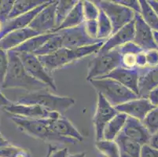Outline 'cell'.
Segmentation results:
<instances>
[{
    "label": "cell",
    "mask_w": 158,
    "mask_h": 157,
    "mask_svg": "<svg viewBox=\"0 0 158 157\" xmlns=\"http://www.w3.org/2000/svg\"><path fill=\"white\" fill-rule=\"evenodd\" d=\"M7 53L9 57V65L2 86V89H23L28 91V93H31L48 88L45 84L37 81L29 76L24 68L18 53L13 50Z\"/></svg>",
    "instance_id": "cell-1"
},
{
    "label": "cell",
    "mask_w": 158,
    "mask_h": 157,
    "mask_svg": "<svg viewBox=\"0 0 158 157\" xmlns=\"http://www.w3.org/2000/svg\"><path fill=\"white\" fill-rule=\"evenodd\" d=\"M106 40L87 47L80 48H65L62 47L53 54L44 56H37L43 65L49 73L56 69L72 64L77 60L87 57L92 54H97Z\"/></svg>",
    "instance_id": "cell-2"
},
{
    "label": "cell",
    "mask_w": 158,
    "mask_h": 157,
    "mask_svg": "<svg viewBox=\"0 0 158 157\" xmlns=\"http://www.w3.org/2000/svg\"><path fill=\"white\" fill-rule=\"evenodd\" d=\"M16 103L24 105H38L51 112H58L64 115L76 103L74 98L62 97L49 91V88L31 92L21 96Z\"/></svg>",
    "instance_id": "cell-3"
},
{
    "label": "cell",
    "mask_w": 158,
    "mask_h": 157,
    "mask_svg": "<svg viewBox=\"0 0 158 157\" xmlns=\"http://www.w3.org/2000/svg\"><path fill=\"white\" fill-rule=\"evenodd\" d=\"M12 121L18 128L31 136L45 142L75 144L77 141L55 134L49 128V119H34L12 116Z\"/></svg>",
    "instance_id": "cell-4"
},
{
    "label": "cell",
    "mask_w": 158,
    "mask_h": 157,
    "mask_svg": "<svg viewBox=\"0 0 158 157\" xmlns=\"http://www.w3.org/2000/svg\"><path fill=\"white\" fill-rule=\"evenodd\" d=\"M90 83L113 107L139 97L134 92L112 79H96Z\"/></svg>",
    "instance_id": "cell-5"
},
{
    "label": "cell",
    "mask_w": 158,
    "mask_h": 157,
    "mask_svg": "<svg viewBox=\"0 0 158 157\" xmlns=\"http://www.w3.org/2000/svg\"><path fill=\"white\" fill-rule=\"evenodd\" d=\"M121 55L118 49L106 52H98L97 55L88 63L87 80L100 79L110 74L120 66Z\"/></svg>",
    "instance_id": "cell-6"
},
{
    "label": "cell",
    "mask_w": 158,
    "mask_h": 157,
    "mask_svg": "<svg viewBox=\"0 0 158 157\" xmlns=\"http://www.w3.org/2000/svg\"><path fill=\"white\" fill-rule=\"evenodd\" d=\"M94 2L109 17L113 27L112 35L121 29L123 26L134 21L135 13L115 1L101 0L94 1Z\"/></svg>",
    "instance_id": "cell-7"
},
{
    "label": "cell",
    "mask_w": 158,
    "mask_h": 157,
    "mask_svg": "<svg viewBox=\"0 0 158 157\" xmlns=\"http://www.w3.org/2000/svg\"><path fill=\"white\" fill-rule=\"evenodd\" d=\"M18 54L24 68L29 76H31L37 81L45 84L48 88L54 90H57L55 82L51 76V73H49L46 70L36 55L33 54H24V53H18Z\"/></svg>",
    "instance_id": "cell-8"
},
{
    "label": "cell",
    "mask_w": 158,
    "mask_h": 157,
    "mask_svg": "<svg viewBox=\"0 0 158 157\" xmlns=\"http://www.w3.org/2000/svg\"><path fill=\"white\" fill-rule=\"evenodd\" d=\"M2 109L11 116H21L28 119H54L61 116L58 112H51L38 105H24L16 102H12Z\"/></svg>",
    "instance_id": "cell-9"
},
{
    "label": "cell",
    "mask_w": 158,
    "mask_h": 157,
    "mask_svg": "<svg viewBox=\"0 0 158 157\" xmlns=\"http://www.w3.org/2000/svg\"><path fill=\"white\" fill-rule=\"evenodd\" d=\"M56 32L61 35L62 47L65 48H80L104 41L90 38L86 32L84 23L75 28L61 30Z\"/></svg>",
    "instance_id": "cell-10"
},
{
    "label": "cell",
    "mask_w": 158,
    "mask_h": 157,
    "mask_svg": "<svg viewBox=\"0 0 158 157\" xmlns=\"http://www.w3.org/2000/svg\"><path fill=\"white\" fill-rule=\"evenodd\" d=\"M117 113L118 112L116 110V109L105 99L101 93H98L97 107L93 119V123L95 129L96 141H100L102 139V134L105 126L108 122L113 119Z\"/></svg>",
    "instance_id": "cell-11"
},
{
    "label": "cell",
    "mask_w": 158,
    "mask_h": 157,
    "mask_svg": "<svg viewBox=\"0 0 158 157\" xmlns=\"http://www.w3.org/2000/svg\"><path fill=\"white\" fill-rule=\"evenodd\" d=\"M57 1H53L44 8L28 25L30 28L38 34L53 33L56 28L55 10Z\"/></svg>",
    "instance_id": "cell-12"
},
{
    "label": "cell",
    "mask_w": 158,
    "mask_h": 157,
    "mask_svg": "<svg viewBox=\"0 0 158 157\" xmlns=\"http://www.w3.org/2000/svg\"><path fill=\"white\" fill-rule=\"evenodd\" d=\"M114 108L118 112H121L127 116L143 121L149 111L154 109L155 106L152 105L148 98L138 97Z\"/></svg>",
    "instance_id": "cell-13"
},
{
    "label": "cell",
    "mask_w": 158,
    "mask_h": 157,
    "mask_svg": "<svg viewBox=\"0 0 158 157\" xmlns=\"http://www.w3.org/2000/svg\"><path fill=\"white\" fill-rule=\"evenodd\" d=\"M132 42L143 50H158L153 39V30L139 14H135V36Z\"/></svg>",
    "instance_id": "cell-14"
},
{
    "label": "cell",
    "mask_w": 158,
    "mask_h": 157,
    "mask_svg": "<svg viewBox=\"0 0 158 157\" xmlns=\"http://www.w3.org/2000/svg\"><path fill=\"white\" fill-rule=\"evenodd\" d=\"M102 78L116 80L139 96V70L138 68H125L120 66Z\"/></svg>",
    "instance_id": "cell-15"
},
{
    "label": "cell",
    "mask_w": 158,
    "mask_h": 157,
    "mask_svg": "<svg viewBox=\"0 0 158 157\" xmlns=\"http://www.w3.org/2000/svg\"><path fill=\"white\" fill-rule=\"evenodd\" d=\"M53 2V0H49L47 1L45 3H44L43 5L40 6L37 8L34 9L30 12L26 13V14H22V15H20L18 17H16L12 19H9L5 24L2 25V31L0 32V39L2 38H3L5 35H6L7 34H9L10 32L13 31H15V30L18 29H22V28H27L28 27V25L30 24V23L32 21V20L35 18V16L42 10L43 9L45 8L47 6H48L49 4H51Z\"/></svg>",
    "instance_id": "cell-16"
},
{
    "label": "cell",
    "mask_w": 158,
    "mask_h": 157,
    "mask_svg": "<svg viewBox=\"0 0 158 157\" xmlns=\"http://www.w3.org/2000/svg\"><path fill=\"white\" fill-rule=\"evenodd\" d=\"M135 36V19L123 26L121 29L110 35L98 52H106L118 48L126 43L133 41Z\"/></svg>",
    "instance_id": "cell-17"
},
{
    "label": "cell",
    "mask_w": 158,
    "mask_h": 157,
    "mask_svg": "<svg viewBox=\"0 0 158 157\" xmlns=\"http://www.w3.org/2000/svg\"><path fill=\"white\" fill-rule=\"evenodd\" d=\"M49 128L51 131L60 137L70 138L77 142H82L84 137L73 123L62 115L54 119H49Z\"/></svg>",
    "instance_id": "cell-18"
},
{
    "label": "cell",
    "mask_w": 158,
    "mask_h": 157,
    "mask_svg": "<svg viewBox=\"0 0 158 157\" xmlns=\"http://www.w3.org/2000/svg\"><path fill=\"white\" fill-rule=\"evenodd\" d=\"M38 33L29 27L13 31L0 39V48L8 52L21 46L29 39L38 35Z\"/></svg>",
    "instance_id": "cell-19"
},
{
    "label": "cell",
    "mask_w": 158,
    "mask_h": 157,
    "mask_svg": "<svg viewBox=\"0 0 158 157\" xmlns=\"http://www.w3.org/2000/svg\"><path fill=\"white\" fill-rule=\"evenodd\" d=\"M122 133L140 145L149 143V138L151 136L142 121L130 116H127Z\"/></svg>",
    "instance_id": "cell-20"
},
{
    "label": "cell",
    "mask_w": 158,
    "mask_h": 157,
    "mask_svg": "<svg viewBox=\"0 0 158 157\" xmlns=\"http://www.w3.org/2000/svg\"><path fill=\"white\" fill-rule=\"evenodd\" d=\"M156 86H158V65L150 68L139 70V97L146 98L149 92Z\"/></svg>",
    "instance_id": "cell-21"
},
{
    "label": "cell",
    "mask_w": 158,
    "mask_h": 157,
    "mask_svg": "<svg viewBox=\"0 0 158 157\" xmlns=\"http://www.w3.org/2000/svg\"><path fill=\"white\" fill-rule=\"evenodd\" d=\"M127 116L121 112H118L113 119H110L106 125L103 130L102 139L106 141H115L123 130L125 125Z\"/></svg>",
    "instance_id": "cell-22"
},
{
    "label": "cell",
    "mask_w": 158,
    "mask_h": 157,
    "mask_svg": "<svg viewBox=\"0 0 158 157\" xmlns=\"http://www.w3.org/2000/svg\"><path fill=\"white\" fill-rule=\"evenodd\" d=\"M117 49L121 55L120 66L125 68H136L137 54L143 50L135 45L133 42L126 43Z\"/></svg>",
    "instance_id": "cell-23"
},
{
    "label": "cell",
    "mask_w": 158,
    "mask_h": 157,
    "mask_svg": "<svg viewBox=\"0 0 158 157\" xmlns=\"http://www.w3.org/2000/svg\"><path fill=\"white\" fill-rule=\"evenodd\" d=\"M84 22V13H83V1H78L75 6L72 9L69 14L64 18L60 26L54 30V33L61 30L73 28L80 25Z\"/></svg>",
    "instance_id": "cell-24"
},
{
    "label": "cell",
    "mask_w": 158,
    "mask_h": 157,
    "mask_svg": "<svg viewBox=\"0 0 158 157\" xmlns=\"http://www.w3.org/2000/svg\"><path fill=\"white\" fill-rule=\"evenodd\" d=\"M54 33L38 35L32 38L29 39L26 42L18 47L13 50L16 53H24V54H35L37 50H40L43 46L52 37Z\"/></svg>",
    "instance_id": "cell-25"
},
{
    "label": "cell",
    "mask_w": 158,
    "mask_h": 157,
    "mask_svg": "<svg viewBox=\"0 0 158 157\" xmlns=\"http://www.w3.org/2000/svg\"><path fill=\"white\" fill-rule=\"evenodd\" d=\"M115 142L117 143L122 153L127 154L131 157H139L142 145L123 134L122 132L116 137Z\"/></svg>",
    "instance_id": "cell-26"
},
{
    "label": "cell",
    "mask_w": 158,
    "mask_h": 157,
    "mask_svg": "<svg viewBox=\"0 0 158 157\" xmlns=\"http://www.w3.org/2000/svg\"><path fill=\"white\" fill-rule=\"evenodd\" d=\"M47 1L44 0H17L14 1L12 10L10 14L9 19L30 12L34 9L43 5Z\"/></svg>",
    "instance_id": "cell-27"
},
{
    "label": "cell",
    "mask_w": 158,
    "mask_h": 157,
    "mask_svg": "<svg viewBox=\"0 0 158 157\" xmlns=\"http://www.w3.org/2000/svg\"><path fill=\"white\" fill-rule=\"evenodd\" d=\"M139 3L141 6V17L153 31H158V17L148 3L147 0H139Z\"/></svg>",
    "instance_id": "cell-28"
},
{
    "label": "cell",
    "mask_w": 158,
    "mask_h": 157,
    "mask_svg": "<svg viewBox=\"0 0 158 157\" xmlns=\"http://www.w3.org/2000/svg\"><path fill=\"white\" fill-rule=\"evenodd\" d=\"M77 2L78 1H77V0H61V1H57L55 10L56 28L59 27L60 24L62 23L64 18L69 14L70 11L72 10V9L75 6Z\"/></svg>",
    "instance_id": "cell-29"
},
{
    "label": "cell",
    "mask_w": 158,
    "mask_h": 157,
    "mask_svg": "<svg viewBox=\"0 0 158 157\" xmlns=\"http://www.w3.org/2000/svg\"><path fill=\"white\" fill-rule=\"evenodd\" d=\"M95 146L99 152L106 157H120L121 152L115 141H96Z\"/></svg>",
    "instance_id": "cell-30"
},
{
    "label": "cell",
    "mask_w": 158,
    "mask_h": 157,
    "mask_svg": "<svg viewBox=\"0 0 158 157\" xmlns=\"http://www.w3.org/2000/svg\"><path fill=\"white\" fill-rule=\"evenodd\" d=\"M61 48H62V41H61V35L57 32H54L52 37L34 54L36 56L48 55V54H53L54 52L57 51Z\"/></svg>",
    "instance_id": "cell-31"
},
{
    "label": "cell",
    "mask_w": 158,
    "mask_h": 157,
    "mask_svg": "<svg viewBox=\"0 0 158 157\" xmlns=\"http://www.w3.org/2000/svg\"><path fill=\"white\" fill-rule=\"evenodd\" d=\"M97 21L98 27V39L102 40H106L112 35L113 27H112V24L109 17L100 9H99V14Z\"/></svg>",
    "instance_id": "cell-32"
},
{
    "label": "cell",
    "mask_w": 158,
    "mask_h": 157,
    "mask_svg": "<svg viewBox=\"0 0 158 157\" xmlns=\"http://www.w3.org/2000/svg\"><path fill=\"white\" fill-rule=\"evenodd\" d=\"M142 123L146 128L149 134L153 135L158 132V106L149 111Z\"/></svg>",
    "instance_id": "cell-33"
},
{
    "label": "cell",
    "mask_w": 158,
    "mask_h": 157,
    "mask_svg": "<svg viewBox=\"0 0 158 157\" xmlns=\"http://www.w3.org/2000/svg\"><path fill=\"white\" fill-rule=\"evenodd\" d=\"M0 157H29V154L20 147L10 144L0 149Z\"/></svg>",
    "instance_id": "cell-34"
},
{
    "label": "cell",
    "mask_w": 158,
    "mask_h": 157,
    "mask_svg": "<svg viewBox=\"0 0 158 157\" xmlns=\"http://www.w3.org/2000/svg\"><path fill=\"white\" fill-rule=\"evenodd\" d=\"M83 13L84 21L97 20L99 14V8L92 1H83Z\"/></svg>",
    "instance_id": "cell-35"
},
{
    "label": "cell",
    "mask_w": 158,
    "mask_h": 157,
    "mask_svg": "<svg viewBox=\"0 0 158 157\" xmlns=\"http://www.w3.org/2000/svg\"><path fill=\"white\" fill-rule=\"evenodd\" d=\"M9 65L8 53L0 48V87H2Z\"/></svg>",
    "instance_id": "cell-36"
},
{
    "label": "cell",
    "mask_w": 158,
    "mask_h": 157,
    "mask_svg": "<svg viewBox=\"0 0 158 157\" xmlns=\"http://www.w3.org/2000/svg\"><path fill=\"white\" fill-rule=\"evenodd\" d=\"M14 0H4L2 1V4L0 6V22L2 25L9 20L10 14L14 6Z\"/></svg>",
    "instance_id": "cell-37"
},
{
    "label": "cell",
    "mask_w": 158,
    "mask_h": 157,
    "mask_svg": "<svg viewBox=\"0 0 158 157\" xmlns=\"http://www.w3.org/2000/svg\"><path fill=\"white\" fill-rule=\"evenodd\" d=\"M144 54L146 58V68H150L158 65V50H144Z\"/></svg>",
    "instance_id": "cell-38"
},
{
    "label": "cell",
    "mask_w": 158,
    "mask_h": 157,
    "mask_svg": "<svg viewBox=\"0 0 158 157\" xmlns=\"http://www.w3.org/2000/svg\"><path fill=\"white\" fill-rule=\"evenodd\" d=\"M84 28L87 34L91 39H98V27L97 20H90V21H84Z\"/></svg>",
    "instance_id": "cell-39"
},
{
    "label": "cell",
    "mask_w": 158,
    "mask_h": 157,
    "mask_svg": "<svg viewBox=\"0 0 158 157\" xmlns=\"http://www.w3.org/2000/svg\"><path fill=\"white\" fill-rule=\"evenodd\" d=\"M115 2L134 11L135 14H140L141 6L139 0H115Z\"/></svg>",
    "instance_id": "cell-40"
},
{
    "label": "cell",
    "mask_w": 158,
    "mask_h": 157,
    "mask_svg": "<svg viewBox=\"0 0 158 157\" xmlns=\"http://www.w3.org/2000/svg\"><path fill=\"white\" fill-rule=\"evenodd\" d=\"M139 157H158V150L146 144L141 146Z\"/></svg>",
    "instance_id": "cell-41"
},
{
    "label": "cell",
    "mask_w": 158,
    "mask_h": 157,
    "mask_svg": "<svg viewBox=\"0 0 158 157\" xmlns=\"http://www.w3.org/2000/svg\"><path fill=\"white\" fill-rule=\"evenodd\" d=\"M146 98L149 99V101L151 102L152 105L155 107L158 106V86L149 92Z\"/></svg>",
    "instance_id": "cell-42"
},
{
    "label": "cell",
    "mask_w": 158,
    "mask_h": 157,
    "mask_svg": "<svg viewBox=\"0 0 158 157\" xmlns=\"http://www.w3.org/2000/svg\"><path fill=\"white\" fill-rule=\"evenodd\" d=\"M69 155V150L67 148H62L58 150H55L54 149L51 151L49 157H68Z\"/></svg>",
    "instance_id": "cell-43"
},
{
    "label": "cell",
    "mask_w": 158,
    "mask_h": 157,
    "mask_svg": "<svg viewBox=\"0 0 158 157\" xmlns=\"http://www.w3.org/2000/svg\"><path fill=\"white\" fill-rule=\"evenodd\" d=\"M148 145H150L153 149L158 150V132L150 136Z\"/></svg>",
    "instance_id": "cell-44"
},
{
    "label": "cell",
    "mask_w": 158,
    "mask_h": 157,
    "mask_svg": "<svg viewBox=\"0 0 158 157\" xmlns=\"http://www.w3.org/2000/svg\"><path fill=\"white\" fill-rule=\"evenodd\" d=\"M12 102L9 100L8 98L5 97V95L2 93V92L0 91V108H2L3 109L4 107L6 106L9 105Z\"/></svg>",
    "instance_id": "cell-45"
},
{
    "label": "cell",
    "mask_w": 158,
    "mask_h": 157,
    "mask_svg": "<svg viewBox=\"0 0 158 157\" xmlns=\"http://www.w3.org/2000/svg\"><path fill=\"white\" fill-rule=\"evenodd\" d=\"M148 3L149 4V6H151V8L153 9V11L155 12V14H156L158 17V1H155V0H149L147 1Z\"/></svg>",
    "instance_id": "cell-46"
},
{
    "label": "cell",
    "mask_w": 158,
    "mask_h": 157,
    "mask_svg": "<svg viewBox=\"0 0 158 157\" xmlns=\"http://www.w3.org/2000/svg\"><path fill=\"white\" fill-rule=\"evenodd\" d=\"M10 145V142H8V140H6L3 136L0 134V149L4 146H6V145Z\"/></svg>",
    "instance_id": "cell-47"
},
{
    "label": "cell",
    "mask_w": 158,
    "mask_h": 157,
    "mask_svg": "<svg viewBox=\"0 0 158 157\" xmlns=\"http://www.w3.org/2000/svg\"><path fill=\"white\" fill-rule=\"evenodd\" d=\"M68 157H86V154L84 152H80V153H75L69 155Z\"/></svg>",
    "instance_id": "cell-48"
},
{
    "label": "cell",
    "mask_w": 158,
    "mask_h": 157,
    "mask_svg": "<svg viewBox=\"0 0 158 157\" xmlns=\"http://www.w3.org/2000/svg\"><path fill=\"white\" fill-rule=\"evenodd\" d=\"M153 39H154L155 43H156V47H158V31H153Z\"/></svg>",
    "instance_id": "cell-49"
},
{
    "label": "cell",
    "mask_w": 158,
    "mask_h": 157,
    "mask_svg": "<svg viewBox=\"0 0 158 157\" xmlns=\"http://www.w3.org/2000/svg\"><path fill=\"white\" fill-rule=\"evenodd\" d=\"M53 149H54V148H52V147H50V148H49L48 152H47V155H46V157H49V155H50V154H51V151H52Z\"/></svg>",
    "instance_id": "cell-50"
},
{
    "label": "cell",
    "mask_w": 158,
    "mask_h": 157,
    "mask_svg": "<svg viewBox=\"0 0 158 157\" xmlns=\"http://www.w3.org/2000/svg\"><path fill=\"white\" fill-rule=\"evenodd\" d=\"M120 157H131V156H130V155H127V154L122 153V152H121V155H120Z\"/></svg>",
    "instance_id": "cell-51"
},
{
    "label": "cell",
    "mask_w": 158,
    "mask_h": 157,
    "mask_svg": "<svg viewBox=\"0 0 158 157\" xmlns=\"http://www.w3.org/2000/svg\"><path fill=\"white\" fill-rule=\"evenodd\" d=\"M2 24L0 22V32H1V31H2Z\"/></svg>",
    "instance_id": "cell-52"
},
{
    "label": "cell",
    "mask_w": 158,
    "mask_h": 157,
    "mask_svg": "<svg viewBox=\"0 0 158 157\" xmlns=\"http://www.w3.org/2000/svg\"><path fill=\"white\" fill-rule=\"evenodd\" d=\"M1 4H2V0H0V6H1Z\"/></svg>",
    "instance_id": "cell-53"
},
{
    "label": "cell",
    "mask_w": 158,
    "mask_h": 157,
    "mask_svg": "<svg viewBox=\"0 0 158 157\" xmlns=\"http://www.w3.org/2000/svg\"><path fill=\"white\" fill-rule=\"evenodd\" d=\"M0 134H1V133H0Z\"/></svg>",
    "instance_id": "cell-54"
}]
</instances>
